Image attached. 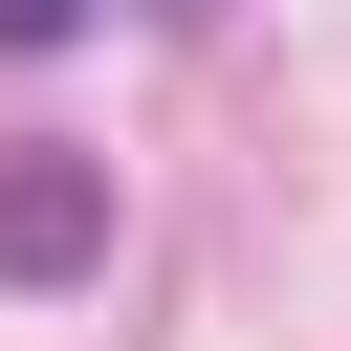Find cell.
<instances>
[{
    "label": "cell",
    "instance_id": "cell-2",
    "mask_svg": "<svg viewBox=\"0 0 351 351\" xmlns=\"http://www.w3.org/2000/svg\"><path fill=\"white\" fill-rule=\"evenodd\" d=\"M66 22H88V0H0V66H44V44H66Z\"/></svg>",
    "mask_w": 351,
    "mask_h": 351
},
{
    "label": "cell",
    "instance_id": "cell-1",
    "mask_svg": "<svg viewBox=\"0 0 351 351\" xmlns=\"http://www.w3.org/2000/svg\"><path fill=\"white\" fill-rule=\"evenodd\" d=\"M88 263H110V154L0 132V285H88Z\"/></svg>",
    "mask_w": 351,
    "mask_h": 351
}]
</instances>
